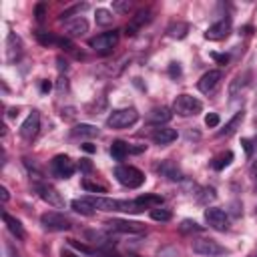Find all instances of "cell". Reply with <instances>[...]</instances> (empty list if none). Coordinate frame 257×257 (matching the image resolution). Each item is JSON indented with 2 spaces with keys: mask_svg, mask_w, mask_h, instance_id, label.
Returning <instances> with one entry per match:
<instances>
[{
  "mask_svg": "<svg viewBox=\"0 0 257 257\" xmlns=\"http://www.w3.org/2000/svg\"><path fill=\"white\" fill-rule=\"evenodd\" d=\"M64 30H66L68 36H82L88 30V22H86V18L76 16V18H72L64 24Z\"/></svg>",
  "mask_w": 257,
  "mask_h": 257,
  "instance_id": "e0dca14e",
  "label": "cell"
},
{
  "mask_svg": "<svg viewBox=\"0 0 257 257\" xmlns=\"http://www.w3.org/2000/svg\"><path fill=\"white\" fill-rule=\"evenodd\" d=\"M245 82H247V80H245V74H237V76L231 80V84H229V96L235 98V96L239 94V90L245 86Z\"/></svg>",
  "mask_w": 257,
  "mask_h": 257,
  "instance_id": "83f0119b",
  "label": "cell"
},
{
  "mask_svg": "<svg viewBox=\"0 0 257 257\" xmlns=\"http://www.w3.org/2000/svg\"><path fill=\"white\" fill-rule=\"evenodd\" d=\"M82 187H84L86 191H90V193H106V189H104L102 185L92 183V181H88V179H84V181H82Z\"/></svg>",
  "mask_w": 257,
  "mask_h": 257,
  "instance_id": "e575fe53",
  "label": "cell"
},
{
  "mask_svg": "<svg viewBox=\"0 0 257 257\" xmlns=\"http://www.w3.org/2000/svg\"><path fill=\"white\" fill-rule=\"evenodd\" d=\"M201 193H203V195H199V201H201V203L213 201V199L217 197V195H215V189H211V187H209V189H201Z\"/></svg>",
  "mask_w": 257,
  "mask_h": 257,
  "instance_id": "8d00e7d4",
  "label": "cell"
},
{
  "mask_svg": "<svg viewBox=\"0 0 257 257\" xmlns=\"http://www.w3.org/2000/svg\"><path fill=\"white\" fill-rule=\"evenodd\" d=\"M114 177L122 187H128V189H137L145 183V173L133 165H118L114 169Z\"/></svg>",
  "mask_w": 257,
  "mask_h": 257,
  "instance_id": "7a4b0ae2",
  "label": "cell"
},
{
  "mask_svg": "<svg viewBox=\"0 0 257 257\" xmlns=\"http://www.w3.org/2000/svg\"><path fill=\"white\" fill-rule=\"evenodd\" d=\"M241 145H243V149H245L247 157H251V155H253V151L257 149V137H253V139H241Z\"/></svg>",
  "mask_w": 257,
  "mask_h": 257,
  "instance_id": "836d02e7",
  "label": "cell"
},
{
  "mask_svg": "<svg viewBox=\"0 0 257 257\" xmlns=\"http://www.w3.org/2000/svg\"><path fill=\"white\" fill-rule=\"evenodd\" d=\"M169 74H171L173 78L181 76V66H179V62H171V64H169Z\"/></svg>",
  "mask_w": 257,
  "mask_h": 257,
  "instance_id": "f35d334b",
  "label": "cell"
},
{
  "mask_svg": "<svg viewBox=\"0 0 257 257\" xmlns=\"http://www.w3.org/2000/svg\"><path fill=\"white\" fill-rule=\"evenodd\" d=\"M205 221H207V225H209L211 229H215V231H227L229 225H231L227 211H223V209H219V207H209V209L205 211Z\"/></svg>",
  "mask_w": 257,
  "mask_h": 257,
  "instance_id": "52a82bcc",
  "label": "cell"
},
{
  "mask_svg": "<svg viewBox=\"0 0 257 257\" xmlns=\"http://www.w3.org/2000/svg\"><path fill=\"white\" fill-rule=\"evenodd\" d=\"M2 219H4V223H6V227H8V231H10L16 239H24V237H26V231H24L22 223H20L16 217H12V215H8L6 211H2Z\"/></svg>",
  "mask_w": 257,
  "mask_h": 257,
  "instance_id": "ac0fdd59",
  "label": "cell"
},
{
  "mask_svg": "<svg viewBox=\"0 0 257 257\" xmlns=\"http://www.w3.org/2000/svg\"><path fill=\"white\" fill-rule=\"evenodd\" d=\"M74 163L70 161V157H66V155H56L52 161H50V171H52V175L54 177H58V179H68L72 173H74Z\"/></svg>",
  "mask_w": 257,
  "mask_h": 257,
  "instance_id": "9c48e42d",
  "label": "cell"
},
{
  "mask_svg": "<svg viewBox=\"0 0 257 257\" xmlns=\"http://www.w3.org/2000/svg\"><path fill=\"white\" fill-rule=\"evenodd\" d=\"M221 78H223L221 70H209V72H205V74L199 78V82H197V88H199L201 92L209 94V92H213V90L217 88V84L221 82Z\"/></svg>",
  "mask_w": 257,
  "mask_h": 257,
  "instance_id": "5bb4252c",
  "label": "cell"
},
{
  "mask_svg": "<svg viewBox=\"0 0 257 257\" xmlns=\"http://www.w3.org/2000/svg\"><path fill=\"white\" fill-rule=\"evenodd\" d=\"M36 38H38V42L44 44V46L58 42V36H52V34H48V32H36Z\"/></svg>",
  "mask_w": 257,
  "mask_h": 257,
  "instance_id": "d6a6232c",
  "label": "cell"
},
{
  "mask_svg": "<svg viewBox=\"0 0 257 257\" xmlns=\"http://www.w3.org/2000/svg\"><path fill=\"white\" fill-rule=\"evenodd\" d=\"M40 88H42V92H48V90L52 88V84H50L48 80H42V86H40Z\"/></svg>",
  "mask_w": 257,
  "mask_h": 257,
  "instance_id": "c3c4849f",
  "label": "cell"
},
{
  "mask_svg": "<svg viewBox=\"0 0 257 257\" xmlns=\"http://www.w3.org/2000/svg\"><path fill=\"white\" fill-rule=\"evenodd\" d=\"M128 153H131V151H128V143H124V141H112V145H110V155H112L114 161H122Z\"/></svg>",
  "mask_w": 257,
  "mask_h": 257,
  "instance_id": "603a6c76",
  "label": "cell"
},
{
  "mask_svg": "<svg viewBox=\"0 0 257 257\" xmlns=\"http://www.w3.org/2000/svg\"><path fill=\"white\" fill-rule=\"evenodd\" d=\"M108 229L116 231V233H143L145 225L137 223V221H124V219H110L104 223Z\"/></svg>",
  "mask_w": 257,
  "mask_h": 257,
  "instance_id": "4fadbf2b",
  "label": "cell"
},
{
  "mask_svg": "<svg viewBox=\"0 0 257 257\" xmlns=\"http://www.w3.org/2000/svg\"><path fill=\"white\" fill-rule=\"evenodd\" d=\"M229 32H231V18L227 16V18H221L219 22L211 24L205 32V38L207 40H223L229 36Z\"/></svg>",
  "mask_w": 257,
  "mask_h": 257,
  "instance_id": "8fae6325",
  "label": "cell"
},
{
  "mask_svg": "<svg viewBox=\"0 0 257 257\" xmlns=\"http://www.w3.org/2000/svg\"><path fill=\"white\" fill-rule=\"evenodd\" d=\"M38 128H40V114H38V110H32L26 116V120L20 124V137L26 141H32L36 137Z\"/></svg>",
  "mask_w": 257,
  "mask_h": 257,
  "instance_id": "7c38bea8",
  "label": "cell"
},
{
  "mask_svg": "<svg viewBox=\"0 0 257 257\" xmlns=\"http://www.w3.org/2000/svg\"><path fill=\"white\" fill-rule=\"evenodd\" d=\"M112 12L110 10H106V8H96V12H94V20H96V24H100V26H108V24H112Z\"/></svg>",
  "mask_w": 257,
  "mask_h": 257,
  "instance_id": "4316f807",
  "label": "cell"
},
{
  "mask_svg": "<svg viewBox=\"0 0 257 257\" xmlns=\"http://www.w3.org/2000/svg\"><path fill=\"white\" fill-rule=\"evenodd\" d=\"M60 48H64V50H72L74 48V44L68 40V38H58V42H56Z\"/></svg>",
  "mask_w": 257,
  "mask_h": 257,
  "instance_id": "ab89813d",
  "label": "cell"
},
{
  "mask_svg": "<svg viewBox=\"0 0 257 257\" xmlns=\"http://www.w3.org/2000/svg\"><path fill=\"white\" fill-rule=\"evenodd\" d=\"M62 118H66V120H70V118H74V108L72 106H68V108H62V114H60Z\"/></svg>",
  "mask_w": 257,
  "mask_h": 257,
  "instance_id": "7bdbcfd3",
  "label": "cell"
},
{
  "mask_svg": "<svg viewBox=\"0 0 257 257\" xmlns=\"http://www.w3.org/2000/svg\"><path fill=\"white\" fill-rule=\"evenodd\" d=\"M118 42V30H110V32H102V34H96L88 40V46L94 50V52H100V54H106L110 52Z\"/></svg>",
  "mask_w": 257,
  "mask_h": 257,
  "instance_id": "5b68a950",
  "label": "cell"
},
{
  "mask_svg": "<svg viewBox=\"0 0 257 257\" xmlns=\"http://www.w3.org/2000/svg\"><path fill=\"white\" fill-rule=\"evenodd\" d=\"M40 223L46 231H68L72 227L70 219L64 217L62 213H56V211H48V213H42L40 215Z\"/></svg>",
  "mask_w": 257,
  "mask_h": 257,
  "instance_id": "8992f818",
  "label": "cell"
},
{
  "mask_svg": "<svg viewBox=\"0 0 257 257\" xmlns=\"http://www.w3.org/2000/svg\"><path fill=\"white\" fill-rule=\"evenodd\" d=\"M90 201V205L98 211H120V213H141L147 207L141 205L139 201H124V199H108V197H86Z\"/></svg>",
  "mask_w": 257,
  "mask_h": 257,
  "instance_id": "6da1fadb",
  "label": "cell"
},
{
  "mask_svg": "<svg viewBox=\"0 0 257 257\" xmlns=\"http://www.w3.org/2000/svg\"><path fill=\"white\" fill-rule=\"evenodd\" d=\"M44 14H46V2H38V4L34 6V16H36V20H42Z\"/></svg>",
  "mask_w": 257,
  "mask_h": 257,
  "instance_id": "74e56055",
  "label": "cell"
},
{
  "mask_svg": "<svg viewBox=\"0 0 257 257\" xmlns=\"http://www.w3.org/2000/svg\"><path fill=\"white\" fill-rule=\"evenodd\" d=\"M171 217H173V213L169 209H163V207L151 209V219H155V221H171Z\"/></svg>",
  "mask_w": 257,
  "mask_h": 257,
  "instance_id": "f1b7e54d",
  "label": "cell"
},
{
  "mask_svg": "<svg viewBox=\"0 0 257 257\" xmlns=\"http://www.w3.org/2000/svg\"><path fill=\"white\" fill-rule=\"evenodd\" d=\"M231 161H233V153H231V151H227V153H221V155H217V157L213 159L211 167H213L215 171H221V169H225V167H227Z\"/></svg>",
  "mask_w": 257,
  "mask_h": 257,
  "instance_id": "484cf974",
  "label": "cell"
},
{
  "mask_svg": "<svg viewBox=\"0 0 257 257\" xmlns=\"http://www.w3.org/2000/svg\"><path fill=\"white\" fill-rule=\"evenodd\" d=\"M167 32H169L171 38H185L187 32H189V24L187 22H173Z\"/></svg>",
  "mask_w": 257,
  "mask_h": 257,
  "instance_id": "cb8c5ba5",
  "label": "cell"
},
{
  "mask_svg": "<svg viewBox=\"0 0 257 257\" xmlns=\"http://www.w3.org/2000/svg\"><path fill=\"white\" fill-rule=\"evenodd\" d=\"M80 147H82V151H86V153H94V151H96V147L90 145V143H84V145H80Z\"/></svg>",
  "mask_w": 257,
  "mask_h": 257,
  "instance_id": "bcb514c9",
  "label": "cell"
},
{
  "mask_svg": "<svg viewBox=\"0 0 257 257\" xmlns=\"http://www.w3.org/2000/svg\"><path fill=\"white\" fill-rule=\"evenodd\" d=\"M191 247H193L195 253L207 255V257H217V255L227 253V249H225L223 245H219L215 239H195Z\"/></svg>",
  "mask_w": 257,
  "mask_h": 257,
  "instance_id": "ba28073f",
  "label": "cell"
},
{
  "mask_svg": "<svg viewBox=\"0 0 257 257\" xmlns=\"http://www.w3.org/2000/svg\"><path fill=\"white\" fill-rule=\"evenodd\" d=\"M72 137H80V139H92V137H98V128L94 124H86V122H80L72 128Z\"/></svg>",
  "mask_w": 257,
  "mask_h": 257,
  "instance_id": "44dd1931",
  "label": "cell"
},
{
  "mask_svg": "<svg viewBox=\"0 0 257 257\" xmlns=\"http://www.w3.org/2000/svg\"><path fill=\"white\" fill-rule=\"evenodd\" d=\"M219 122H221V118H219V114H217V112H209V114L205 116V124H207L209 128L219 126Z\"/></svg>",
  "mask_w": 257,
  "mask_h": 257,
  "instance_id": "d590c367",
  "label": "cell"
},
{
  "mask_svg": "<svg viewBox=\"0 0 257 257\" xmlns=\"http://www.w3.org/2000/svg\"><path fill=\"white\" fill-rule=\"evenodd\" d=\"M8 255H10V257H18V253H14V249H12L10 245H8Z\"/></svg>",
  "mask_w": 257,
  "mask_h": 257,
  "instance_id": "816d5d0a",
  "label": "cell"
},
{
  "mask_svg": "<svg viewBox=\"0 0 257 257\" xmlns=\"http://www.w3.org/2000/svg\"><path fill=\"white\" fill-rule=\"evenodd\" d=\"M137 120H139L137 108L128 106V108H116V110H112L108 114V118H106V124L110 128H126L131 124H135Z\"/></svg>",
  "mask_w": 257,
  "mask_h": 257,
  "instance_id": "277c9868",
  "label": "cell"
},
{
  "mask_svg": "<svg viewBox=\"0 0 257 257\" xmlns=\"http://www.w3.org/2000/svg\"><path fill=\"white\" fill-rule=\"evenodd\" d=\"M211 58H215L217 62H221V64H227L229 62V56L227 54H217V52H211Z\"/></svg>",
  "mask_w": 257,
  "mask_h": 257,
  "instance_id": "b9f144b4",
  "label": "cell"
},
{
  "mask_svg": "<svg viewBox=\"0 0 257 257\" xmlns=\"http://www.w3.org/2000/svg\"><path fill=\"white\" fill-rule=\"evenodd\" d=\"M34 189H36V193L40 195V199L46 201L48 205H52V207H64V199H62V195H60L52 185L36 181V183H34Z\"/></svg>",
  "mask_w": 257,
  "mask_h": 257,
  "instance_id": "30bf717a",
  "label": "cell"
},
{
  "mask_svg": "<svg viewBox=\"0 0 257 257\" xmlns=\"http://www.w3.org/2000/svg\"><path fill=\"white\" fill-rule=\"evenodd\" d=\"M68 68V64H66V60H62V58H58V70H66Z\"/></svg>",
  "mask_w": 257,
  "mask_h": 257,
  "instance_id": "681fc988",
  "label": "cell"
},
{
  "mask_svg": "<svg viewBox=\"0 0 257 257\" xmlns=\"http://www.w3.org/2000/svg\"><path fill=\"white\" fill-rule=\"evenodd\" d=\"M141 205H155V207H161L163 205V197H159V195H141L139 199H137Z\"/></svg>",
  "mask_w": 257,
  "mask_h": 257,
  "instance_id": "f546056e",
  "label": "cell"
},
{
  "mask_svg": "<svg viewBox=\"0 0 257 257\" xmlns=\"http://www.w3.org/2000/svg\"><path fill=\"white\" fill-rule=\"evenodd\" d=\"M70 245H72L74 249H78V251H82V253H90V251H92L90 247H86V245H82V243H78V241H74V239H70Z\"/></svg>",
  "mask_w": 257,
  "mask_h": 257,
  "instance_id": "60d3db41",
  "label": "cell"
},
{
  "mask_svg": "<svg viewBox=\"0 0 257 257\" xmlns=\"http://www.w3.org/2000/svg\"><path fill=\"white\" fill-rule=\"evenodd\" d=\"M70 205H72V209H74L76 213H80V215H86V217H92V215H94V207L90 205V201H88L86 197L74 199Z\"/></svg>",
  "mask_w": 257,
  "mask_h": 257,
  "instance_id": "7402d4cb",
  "label": "cell"
},
{
  "mask_svg": "<svg viewBox=\"0 0 257 257\" xmlns=\"http://www.w3.org/2000/svg\"><path fill=\"white\" fill-rule=\"evenodd\" d=\"M155 169H157L163 177H167L169 181H183V173H181V169H179L173 161H163V163H159Z\"/></svg>",
  "mask_w": 257,
  "mask_h": 257,
  "instance_id": "9a60e30c",
  "label": "cell"
},
{
  "mask_svg": "<svg viewBox=\"0 0 257 257\" xmlns=\"http://www.w3.org/2000/svg\"><path fill=\"white\" fill-rule=\"evenodd\" d=\"M241 120H243V112H237V114H235V116L225 124V128L219 133V137H231V135L237 131V126H239V122H241Z\"/></svg>",
  "mask_w": 257,
  "mask_h": 257,
  "instance_id": "d4e9b609",
  "label": "cell"
},
{
  "mask_svg": "<svg viewBox=\"0 0 257 257\" xmlns=\"http://www.w3.org/2000/svg\"><path fill=\"white\" fill-rule=\"evenodd\" d=\"M6 48H8V60H10V62H14V60L20 58V54H22V42H20V38H18L16 34H8V44H6Z\"/></svg>",
  "mask_w": 257,
  "mask_h": 257,
  "instance_id": "ffe728a7",
  "label": "cell"
},
{
  "mask_svg": "<svg viewBox=\"0 0 257 257\" xmlns=\"http://www.w3.org/2000/svg\"><path fill=\"white\" fill-rule=\"evenodd\" d=\"M201 110H203V102L191 94H179L173 102V112H177L179 116H195Z\"/></svg>",
  "mask_w": 257,
  "mask_h": 257,
  "instance_id": "3957f363",
  "label": "cell"
},
{
  "mask_svg": "<svg viewBox=\"0 0 257 257\" xmlns=\"http://www.w3.org/2000/svg\"><path fill=\"white\" fill-rule=\"evenodd\" d=\"M78 167H80L84 173H90V171H92V165H90L88 159H80V165H78Z\"/></svg>",
  "mask_w": 257,
  "mask_h": 257,
  "instance_id": "ee69618b",
  "label": "cell"
},
{
  "mask_svg": "<svg viewBox=\"0 0 257 257\" xmlns=\"http://www.w3.org/2000/svg\"><path fill=\"white\" fill-rule=\"evenodd\" d=\"M0 197H2V203H6V201L10 199V195H8V189H6V187H0Z\"/></svg>",
  "mask_w": 257,
  "mask_h": 257,
  "instance_id": "f6af8a7d",
  "label": "cell"
},
{
  "mask_svg": "<svg viewBox=\"0 0 257 257\" xmlns=\"http://www.w3.org/2000/svg\"><path fill=\"white\" fill-rule=\"evenodd\" d=\"M253 257H257V251H255V255H253Z\"/></svg>",
  "mask_w": 257,
  "mask_h": 257,
  "instance_id": "f5cc1de1",
  "label": "cell"
},
{
  "mask_svg": "<svg viewBox=\"0 0 257 257\" xmlns=\"http://www.w3.org/2000/svg\"><path fill=\"white\" fill-rule=\"evenodd\" d=\"M249 171H251V175H253V179L257 181V159H255V161L251 163V169H249Z\"/></svg>",
  "mask_w": 257,
  "mask_h": 257,
  "instance_id": "7dc6e473",
  "label": "cell"
},
{
  "mask_svg": "<svg viewBox=\"0 0 257 257\" xmlns=\"http://www.w3.org/2000/svg\"><path fill=\"white\" fill-rule=\"evenodd\" d=\"M151 139H153L157 145L163 147V145H169V143H173V141L177 139V131L171 128V126H159V128L153 131Z\"/></svg>",
  "mask_w": 257,
  "mask_h": 257,
  "instance_id": "2e32d148",
  "label": "cell"
},
{
  "mask_svg": "<svg viewBox=\"0 0 257 257\" xmlns=\"http://www.w3.org/2000/svg\"><path fill=\"white\" fill-rule=\"evenodd\" d=\"M173 118V112L167 108V106H157V108H153L151 112H149V120L153 122V124H165V122H169Z\"/></svg>",
  "mask_w": 257,
  "mask_h": 257,
  "instance_id": "d6986e66",
  "label": "cell"
},
{
  "mask_svg": "<svg viewBox=\"0 0 257 257\" xmlns=\"http://www.w3.org/2000/svg\"><path fill=\"white\" fill-rule=\"evenodd\" d=\"M131 6H133V4H131L128 0H114V2H112V10H114L116 14H126V12L131 10Z\"/></svg>",
  "mask_w": 257,
  "mask_h": 257,
  "instance_id": "1f68e13d",
  "label": "cell"
},
{
  "mask_svg": "<svg viewBox=\"0 0 257 257\" xmlns=\"http://www.w3.org/2000/svg\"><path fill=\"white\" fill-rule=\"evenodd\" d=\"M179 229H181V233H199V231H203V227L199 225V223H195V221H191V219H185L181 225H179Z\"/></svg>",
  "mask_w": 257,
  "mask_h": 257,
  "instance_id": "4dcf8cb0",
  "label": "cell"
},
{
  "mask_svg": "<svg viewBox=\"0 0 257 257\" xmlns=\"http://www.w3.org/2000/svg\"><path fill=\"white\" fill-rule=\"evenodd\" d=\"M60 257H78V255H74V253H70V251H62Z\"/></svg>",
  "mask_w": 257,
  "mask_h": 257,
  "instance_id": "f907efd6",
  "label": "cell"
}]
</instances>
